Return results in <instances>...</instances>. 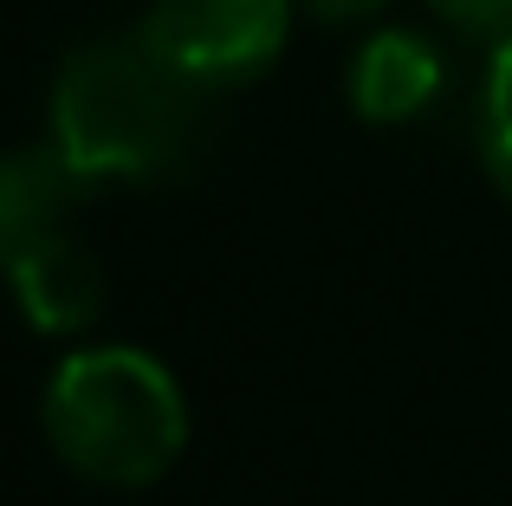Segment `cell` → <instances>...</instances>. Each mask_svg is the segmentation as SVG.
Returning a JSON list of instances; mask_svg holds the SVG:
<instances>
[{
  "mask_svg": "<svg viewBox=\"0 0 512 506\" xmlns=\"http://www.w3.org/2000/svg\"><path fill=\"white\" fill-rule=\"evenodd\" d=\"M46 143L85 189L175 182L208 150V91L156 59L137 26L78 39L52 72Z\"/></svg>",
  "mask_w": 512,
  "mask_h": 506,
  "instance_id": "cell-1",
  "label": "cell"
},
{
  "mask_svg": "<svg viewBox=\"0 0 512 506\" xmlns=\"http://www.w3.org/2000/svg\"><path fill=\"white\" fill-rule=\"evenodd\" d=\"M52 455L91 487L137 494L156 487L188 448V403L169 364L137 344H85L59 357L39 396Z\"/></svg>",
  "mask_w": 512,
  "mask_h": 506,
  "instance_id": "cell-2",
  "label": "cell"
},
{
  "mask_svg": "<svg viewBox=\"0 0 512 506\" xmlns=\"http://www.w3.org/2000/svg\"><path fill=\"white\" fill-rule=\"evenodd\" d=\"M292 26H299V0H150L137 33L188 85L221 98L273 72Z\"/></svg>",
  "mask_w": 512,
  "mask_h": 506,
  "instance_id": "cell-3",
  "label": "cell"
},
{
  "mask_svg": "<svg viewBox=\"0 0 512 506\" xmlns=\"http://www.w3.org/2000/svg\"><path fill=\"white\" fill-rule=\"evenodd\" d=\"M448 85V65H441V46L415 26H376V33L357 39L344 65V98L363 124L389 130V124H415L428 104Z\"/></svg>",
  "mask_w": 512,
  "mask_h": 506,
  "instance_id": "cell-4",
  "label": "cell"
},
{
  "mask_svg": "<svg viewBox=\"0 0 512 506\" xmlns=\"http://www.w3.org/2000/svg\"><path fill=\"white\" fill-rule=\"evenodd\" d=\"M13 305L26 312V325L46 338H85L111 305V273L78 234H46L39 247H26L7 273Z\"/></svg>",
  "mask_w": 512,
  "mask_h": 506,
  "instance_id": "cell-5",
  "label": "cell"
},
{
  "mask_svg": "<svg viewBox=\"0 0 512 506\" xmlns=\"http://www.w3.org/2000/svg\"><path fill=\"white\" fill-rule=\"evenodd\" d=\"M78 195H85V182L72 176V163L52 143L0 150V273H13L26 247H39L72 221Z\"/></svg>",
  "mask_w": 512,
  "mask_h": 506,
  "instance_id": "cell-6",
  "label": "cell"
},
{
  "mask_svg": "<svg viewBox=\"0 0 512 506\" xmlns=\"http://www.w3.org/2000/svg\"><path fill=\"white\" fill-rule=\"evenodd\" d=\"M474 143H480V163H487L493 189L512 202V39L487 52L480 104H474Z\"/></svg>",
  "mask_w": 512,
  "mask_h": 506,
  "instance_id": "cell-7",
  "label": "cell"
},
{
  "mask_svg": "<svg viewBox=\"0 0 512 506\" xmlns=\"http://www.w3.org/2000/svg\"><path fill=\"white\" fill-rule=\"evenodd\" d=\"M428 13L474 46H506L512 39V0H428Z\"/></svg>",
  "mask_w": 512,
  "mask_h": 506,
  "instance_id": "cell-8",
  "label": "cell"
},
{
  "mask_svg": "<svg viewBox=\"0 0 512 506\" xmlns=\"http://www.w3.org/2000/svg\"><path fill=\"white\" fill-rule=\"evenodd\" d=\"M389 7H396V0H299V13L318 20V26H370V20H383Z\"/></svg>",
  "mask_w": 512,
  "mask_h": 506,
  "instance_id": "cell-9",
  "label": "cell"
}]
</instances>
